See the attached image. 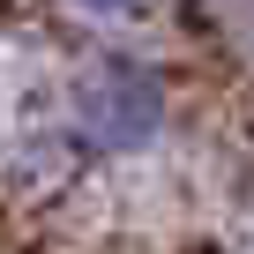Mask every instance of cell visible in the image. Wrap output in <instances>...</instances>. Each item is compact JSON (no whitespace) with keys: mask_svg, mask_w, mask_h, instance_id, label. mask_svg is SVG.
<instances>
[{"mask_svg":"<svg viewBox=\"0 0 254 254\" xmlns=\"http://www.w3.org/2000/svg\"><path fill=\"white\" fill-rule=\"evenodd\" d=\"M172 127V82L157 60L127 53V45H97L67 67L45 127L30 135V150L60 172L75 165H112V157H142L165 142Z\"/></svg>","mask_w":254,"mask_h":254,"instance_id":"1","label":"cell"},{"mask_svg":"<svg viewBox=\"0 0 254 254\" xmlns=\"http://www.w3.org/2000/svg\"><path fill=\"white\" fill-rule=\"evenodd\" d=\"M60 8H75L82 23H127V15H142L150 0H60Z\"/></svg>","mask_w":254,"mask_h":254,"instance_id":"2","label":"cell"}]
</instances>
